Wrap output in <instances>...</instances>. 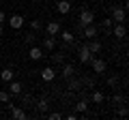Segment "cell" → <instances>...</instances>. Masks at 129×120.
<instances>
[{
	"mask_svg": "<svg viewBox=\"0 0 129 120\" xmlns=\"http://www.w3.org/2000/svg\"><path fill=\"white\" fill-rule=\"evenodd\" d=\"M95 22V13L92 11H88V9H82L80 11V17H78V28L82 30L84 26H88V24H92Z\"/></svg>",
	"mask_w": 129,
	"mask_h": 120,
	"instance_id": "1",
	"label": "cell"
},
{
	"mask_svg": "<svg viewBox=\"0 0 129 120\" xmlns=\"http://www.w3.org/2000/svg\"><path fill=\"white\" fill-rule=\"evenodd\" d=\"M125 19H127V11H125V7L114 5V7H112V22H114V24H125Z\"/></svg>",
	"mask_w": 129,
	"mask_h": 120,
	"instance_id": "2",
	"label": "cell"
},
{
	"mask_svg": "<svg viewBox=\"0 0 129 120\" xmlns=\"http://www.w3.org/2000/svg\"><path fill=\"white\" fill-rule=\"evenodd\" d=\"M88 65L92 67V73H95V75H103V73H106V69H108L106 60L97 58V56H92V60H90V62H88Z\"/></svg>",
	"mask_w": 129,
	"mask_h": 120,
	"instance_id": "3",
	"label": "cell"
},
{
	"mask_svg": "<svg viewBox=\"0 0 129 120\" xmlns=\"http://www.w3.org/2000/svg\"><path fill=\"white\" fill-rule=\"evenodd\" d=\"M5 105H7V107L11 109V118H15V120H26V118H28V114H26V111H24L22 107L13 105L11 101H9V103H5Z\"/></svg>",
	"mask_w": 129,
	"mask_h": 120,
	"instance_id": "4",
	"label": "cell"
},
{
	"mask_svg": "<svg viewBox=\"0 0 129 120\" xmlns=\"http://www.w3.org/2000/svg\"><path fill=\"white\" fill-rule=\"evenodd\" d=\"M78 58H80V62L82 65H88L92 60V54H90V49H88V45L84 43V45H80V49H78Z\"/></svg>",
	"mask_w": 129,
	"mask_h": 120,
	"instance_id": "5",
	"label": "cell"
},
{
	"mask_svg": "<svg viewBox=\"0 0 129 120\" xmlns=\"http://www.w3.org/2000/svg\"><path fill=\"white\" fill-rule=\"evenodd\" d=\"M110 34H112V37H116V39H125V34H127V28H125V24H112Z\"/></svg>",
	"mask_w": 129,
	"mask_h": 120,
	"instance_id": "6",
	"label": "cell"
},
{
	"mask_svg": "<svg viewBox=\"0 0 129 120\" xmlns=\"http://www.w3.org/2000/svg\"><path fill=\"white\" fill-rule=\"evenodd\" d=\"M39 75H41L43 82H54V79H56V69H54V67H45V69L39 71Z\"/></svg>",
	"mask_w": 129,
	"mask_h": 120,
	"instance_id": "7",
	"label": "cell"
},
{
	"mask_svg": "<svg viewBox=\"0 0 129 120\" xmlns=\"http://www.w3.org/2000/svg\"><path fill=\"white\" fill-rule=\"evenodd\" d=\"M82 86H84L82 79H78L75 75L67 79V88H69V92H80V90H82Z\"/></svg>",
	"mask_w": 129,
	"mask_h": 120,
	"instance_id": "8",
	"label": "cell"
},
{
	"mask_svg": "<svg viewBox=\"0 0 129 120\" xmlns=\"http://www.w3.org/2000/svg\"><path fill=\"white\" fill-rule=\"evenodd\" d=\"M24 22H26V19H24L19 13H15V15H11V17H9V26L13 28V30H19V28L24 26Z\"/></svg>",
	"mask_w": 129,
	"mask_h": 120,
	"instance_id": "9",
	"label": "cell"
},
{
	"mask_svg": "<svg viewBox=\"0 0 129 120\" xmlns=\"http://www.w3.org/2000/svg\"><path fill=\"white\" fill-rule=\"evenodd\" d=\"M60 30H62V28H60L58 22H47V26H45V32L50 34V37H58Z\"/></svg>",
	"mask_w": 129,
	"mask_h": 120,
	"instance_id": "10",
	"label": "cell"
},
{
	"mask_svg": "<svg viewBox=\"0 0 129 120\" xmlns=\"http://www.w3.org/2000/svg\"><path fill=\"white\" fill-rule=\"evenodd\" d=\"M22 84H19V82H15V79H11V82H9V94H11V97H19V94H22Z\"/></svg>",
	"mask_w": 129,
	"mask_h": 120,
	"instance_id": "11",
	"label": "cell"
},
{
	"mask_svg": "<svg viewBox=\"0 0 129 120\" xmlns=\"http://www.w3.org/2000/svg\"><path fill=\"white\" fill-rule=\"evenodd\" d=\"M56 11L62 13V15H67L71 11V0H58V2H56Z\"/></svg>",
	"mask_w": 129,
	"mask_h": 120,
	"instance_id": "12",
	"label": "cell"
},
{
	"mask_svg": "<svg viewBox=\"0 0 129 120\" xmlns=\"http://www.w3.org/2000/svg\"><path fill=\"white\" fill-rule=\"evenodd\" d=\"M60 39H62V43L64 45H75V37H73V32H69V30H60Z\"/></svg>",
	"mask_w": 129,
	"mask_h": 120,
	"instance_id": "13",
	"label": "cell"
},
{
	"mask_svg": "<svg viewBox=\"0 0 129 120\" xmlns=\"http://www.w3.org/2000/svg\"><path fill=\"white\" fill-rule=\"evenodd\" d=\"M82 37H86V39H95V37H97V26H95V24H88V26H84V28H82Z\"/></svg>",
	"mask_w": 129,
	"mask_h": 120,
	"instance_id": "14",
	"label": "cell"
},
{
	"mask_svg": "<svg viewBox=\"0 0 129 120\" xmlns=\"http://www.w3.org/2000/svg\"><path fill=\"white\" fill-rule=\"evenodd\" d=\"M54 49H56V39L47 34V37L43 39V51H54Z\"/></svg>",
	"mask_w": 129,
	"mask_h": 120,
	"instance_id": "15",
	"label": "cell"
},
{
	"mask_svg": "<svg viewBox=\"0 0 129 120\" xmlns=\"http://www.w3.org/2000/svg\"><path fill=\"white\" fill-rule=\"evenodd\" d=\"M28 56H30V60H41V58H43L45 54H43V47L30 45V54H28Z\"/></svg>",
	"mask_w": 129,
	"mask_h": 120,
	"instance_id": "16",
	"label": "cell"
},
{
	"mask_svg": "<svg viewBox=\"0 0 129 120\" xmlns=\"http://www.w3.org/2000/svg\"><path fill=\"white\" fill-rule=\"evenodd\" d=\"M86 45H88V49H90V54H92V56H97L99 51H101V43L97 41V39H88Z\"/></svg>",
	"mask_w": 129,
	"mask_h": 120,
	"instance_id": "17",
	"label": "cell"
},
{
	"mask_svg": "<svg viewBox=\"0 0 129 120\" xmlns=\"http://www.w3.org/2000/svg\"><path fill=\"white\" fill-rule=\"evenodd\" d=\"M13 77H15L13 67H7V69H2V71H0V79H2V82H11Z\"/></svg>",
	"mask_w": 129,
	"mask_h": 120,
	"instance_id": "18",
	"label": "cell"
},
{
	"mask_svg": "<svg viewBox=\"0 0 129 120\" xmlns=\"http://www.w3.org/2000/svg\"><path fill=\"white\" fill-rule=\"evenodd\" d=\"M60 73H62L64 79H69V77H73V75H75V67L73 65H64V62H62V71H60Z\"/></svg>",
	"mask_w": 129,
	"mask_h": 120,
	"instance_id": "19",
	"label": "cell"
},
{
	"mask_svg": "<svg viewBox=\"0 0 129 120\" xmlns=\"http://www.w3.org/2000/svg\"><path fill=\"white\" fill-rule=\"evenodd\" d=\"M75 111H78V114H86L88 111V99H80L78 103H75Z\"/></svg>",
	"mask_w": 129,
	"mask_h": 120,
	"instance_id": "20",
	"label": "cell"
},
{
	"mask_svg": "<svg viewBox=\"0 0 129 120\" xmlns=\"http://www.w3.org/2000/svg\"><path fill=\"white\" fill-rule=\"evenodd\" d=\"M90 101H92V103H97V105H101V103L106 101V97H103L101 90H95V92L90 94Z\"/></svg>",
	"mask_w": 129,
	"mask_h": 120,
	"instance_id": "21",
	"label": "cell"
},
{
	"mask_svg": "<svg viewBox=\"0 0 129 120\" xmlns=\"http://www.w3.org/2000/svg\"><path fill=\"white\" fill-rule=\"evenodd\" d=\"M37 109L41 111V114H47V109H50V101H47V99H39V101H37Z\"/></svg>",
	"mask_w": 129,
	"mask_h": 120,
	"instance_id": "22",
	"label": "cell"
},
{
	"mask_svg": "<svg viewBox=\"0 0 129 120\" xmlns=\"http://www.w3.org/2000/svg\"><path fill=\"white\" fill-rule=\"evenodd\" d=\"M52 62H54V65H62V62H64V51H60V54H52Z\"/></svg>",
	"mask_w": 129,
	"mask_h": 120,
	"instance_id": "23",
	"label": "cell"
},
{
	"mask_svg": "<svg viewBox=\"0 0 129 120\" xmlns=\"http://www.w3.org/2000/svg\"><path fill=\"white\" fill-rule=\"evenodd\" d=\"M19 101L24 103V107L32 105V94H19Z\"/></svg>",
	"mask_w": 129,
	"mask_h": 120,
	"instance_id": "24",
	"label": "cell"
},
{
	"mask_svg": "<svg viewBox=\"0 0 129 120\" xmlns=\"http://www.w3.org/2000/svg\"><path fill=\"white\" fill-rule=\"evenodd\" d=\"M30 28H32V32H37V30H41V28H43L41 19H30Z\"/></svg>",
	"mask_w": 129,
	"mask_h": 120,
	"instance_id": "25",
	"label": "cell"
},
{
	"mask_svg": "<svg viewBox=\"0 0 129 120\" xmlns=\"http://www.w3.org/2000/svg\"><path fill=\"white\" fill-rule=\"evenodd\" d=\"M24 41H26L28 45H35V41H37V34H35V32H28V34H24Z\"/></svg>",
	"mask_w": 129,
	"mask_h": 120,
	"instance_id": "26",
	"label": "cell"
},
{
	"mask_svg": "<svg viewBox=\"0 0 129 120\" xmlns=\"http://www.w3.org/2000/svg\"><path fill=\"white\" fill-rule=\"evenodd\" d=\"M9 101H11L9 90H0V103H9Z\"/></svg>",
	"mask_w": 129,
	"mask_h": 120,
	"instance_id": "27",
	"label": "cell"
},
{
	"mask_svg": "<svg viewBox=\"0 0 129 120\" xmlns=\"http://www.w3.org/2000/svg\"><path fill=\"white\" fill-rule=\"evenodd\" d=\"M123 103H125V97H120V94L112 97V105H123Z\"/></svg>",
	"mask_w": 129,
	"mask_h": 120,
	"instance_id": "28",
	"label": "cell"
},
{
	"mask_svg": "<svg viewBox=\"0 0 129 120\" xmlns=\"http://www.w3.org/2000/svg\"><path fill=\"white\" fill-rule=\"evenodd\" d=\"M82 84H86L88 88H95V77H82Z\"/></svg>",
	"mask_w": 129,
	"mask_h": 120,
	"instance_id": "29",
	"label": "cell"
},
{
	"mask_svg": "<svg viewBox=\"0 0 129 120\" xmlns=\"http://www.w3.org/2000/svg\"><path fill=\"white\" fill-rule=\"evenodd\" d=\"M47 118H50V120H60L62 114H58V111H47Z\"/></svg>",
	"mask_w": 129,
	"mask_h": 120,
	"instance_id": "30",
	"label": "cell"
},
{
	"mask_svg": "<svg viewBox=\"0 0 129 120\" xmlns=\"http://www.w3.org/2000/svg\"><path fill=\"white\" fill-rule=\"evenodd\" d=\"M116 84H118V77L116 75H110L108 77V86H116Z\"/></svg>",
	"mask_w": 129,
	"mask_h": 120,
	"instance_id": "31",
	"label": "cell"
},
{
	"mask_svg": "<svg viewBox=\"0 0 129 120\" xmlns=\"http://www.w3.org/2000/svg\"><path fill=\"white\" fill-rule=\"evenodd\" d=\"M118 116H120V118H127V107H125V103L120 105V109H118Z\"/></svg>",
	"mask_w": 129,
	"mask_h": 120,
	"instance_id": "32",
	"label": "cell"
},
{
	"mask_svg": "<svg viewBox=\"0 0 129 120\" xmlns=\"http://www.w3.org/2000/svg\"><path fill=\"white\" fill-rule=\"evenodd\" d=\"M78 118H80L78 111H73V114H67V120H78Z\"/></svg>",
	"mask_w": 129,
	"mask_h": 120,
	"instance_id": "33",
	"label": "cell"
},
{
	"mask_svg": "<svg viewBox=\"0 0 129 120\" xmlns=\"http://www.w3.org/2000/svg\"><path fill=\"white\" fill-rule=\"evenodd\" d=\"M7 22V15H5V11H0V24H5Z\"/></svg>",
	"mask_w": 129,
	"mask_h": 120,
	"instance_id": "34",
	"label": "cell"
},
{
	"mask_svg": "<svg viewBox=\"0 0 129 120\" xmlns=\"http://www.w3.org/2000/svg\"><path fill=\"white\" fill-rule=\"evenodd\" d=\"M5 34V24H0V37Z\"/></svg>",
	"mask_w": 129,
	"mask_h": 120,
	"instance_id": "35",
	"label": "cell"
},
{
	"mask_svg": "<svg viewBox=\"0 0 129 120\" xmlns=\"http://www.w3.org/2000/svg\"><path fill=\"white\" fill-rule=\"evenodd\" d=\"M88 2H99V0H88Z\"/></svg>",
	"mask_w": 129,
	"mask_h": 120,
	"instance_id": "36",
	"label": "cell"
},
{
	"mask_svg": "<svg viewBox=\"0 0 129 120\" xmlns=\"http://www.w3.org/2000/svg\"><path fill=\"white\" fill-rule=\"evenodd\" d=\"M108 2H114V0H108Z\"/></svg>",
	"mask_w": 129,
	"mask_h": 120,
	"instance_id": "37",
	"label": "cell"
},
{
	"mask_svg": "<svg viewBox=\"0 0 129 120\" xmlns=\"http://www.w3.org/2000/svg\"><path fill=\"white\" fill-rule=\"evenodd\" d=\"M0 62H2V58H0Z\"/></svg>",
	"mask_w": 129,
	"mask_h": 120,
	"instance_id": "38",
	"label": "cell"
}]
</instances>
